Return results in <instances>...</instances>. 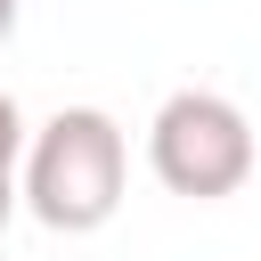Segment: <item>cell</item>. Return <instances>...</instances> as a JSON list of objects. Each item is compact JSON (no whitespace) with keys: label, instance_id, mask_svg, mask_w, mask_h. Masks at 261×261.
I'll list each match as a JSON object with an SVG mask.
<instances>
[{"label":"cell","instance_id":"cell-1","mask_svg":"<svg viewBox=\"0 0 261 261\" xmlns=\"http://www.w3.org/2000/svg\"><path fill=\"white\" fill-rule=\"evenodd\" d=\"M122 122L106 106H57L41 130H24V163H16V204L57 228V237H90L122 212Z\"/></svg>","mask_w":261,"mask_h":261},{"label":"cell","instance_id":"cell-2","mask_svg":"<svg viewBox=\"0 0 261 261\" xmlns=\"http://www.w3.org/2000/svg\"><path fill=\"white\" fill-rule=\"evenodd\" d=\"M253 122H245V106L237 98H220V90H171L163 106H155V122H147V163H155V179L171 188V196H188V204H220V196H237L245 179H253Z\"/></svg>","mask_w":261,"mask_h":261},{"label":"cell","instance_id":"cell-3","mask_svg":"<svg viewBox=\"0 0 261 261\" xmlns=\"http://www.w3.org/2000/svg\"><path fill=\"white\" fill-rule=\"evenodd\" d=\"M16 163H24V114H16V98L0 90V228H8V212H16Z\"/></svg>","mask_w":261,"mask_h":261},{"label":"cell","instance_id":"cell-4","mask_svg":"<svg viewBox=\"0 0 261 261\" xmlns=\"http://www.w3.org/2000/svg\"><path fill=\"white\" fill-rule=\"evenodd\" d=\"M16 8H24V0H0V41L16 33Z\"/></svg>","mask_w":261,"mask_h":261}]
</instances>
